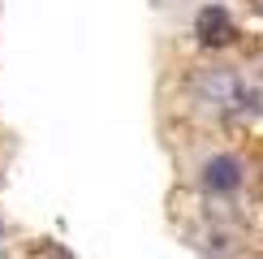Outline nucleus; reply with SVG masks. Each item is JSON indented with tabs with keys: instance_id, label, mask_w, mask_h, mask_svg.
Returning <instances> with one entry per match:
<instances>
[{
	"instance_id": "f03ea898",
	"label": "nucleus",
	"mask_w": 263,
	"mask_h": 259,
	"mask_svg": "<svg viewBox=\"0 0 263 259\" xmlns=\"http://www.w3.org/2000/svg\"><path fill=\"white\" fill-rule=\"evenodd\" d=\"M237 181H242V169H237V160L233 156H216L212 164H207V173H203V186L207 190H233Z\"/></svg>"
},
{
	"instance_id": "f257e3e1",
	"label": "nucleus",
	"mask_w": 263,
	"mask_h": 259,
	"mask_svg": "<svg viewBox=\"0 0 263 259\" xmlns=\"http://www.w3.org/2000/svg\"><path fill=\"white\" fill-rule=\"evenodd\" d=\"M199 39L207 43V48H220V43L233 39V22H229V13L220 5H212V9L199 13Z\"/></svg>"
}]
</instances>
